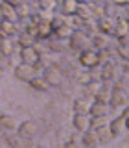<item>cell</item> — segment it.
<instances>
[{
	"label": "cell",
	"instance_id": "1",
	"mask_svg": "<svg viewBox=\"0 0 129 148\" xmlns=\"http://www.w3.org/2000/svg\"><path fill=\"white\" fill-rule=\"evenodd\" d=\"M37 71H39V63H37V65H24V63H20V65L15 67L13 74H15V78L20 80V82H30V80H33V78L37 76Z\"/></svg>",
	"mask_w": 129,
	"mask_h": 148
},
{
	"label": "cell",
	"instance_id": "2",
	"mask_svg": "<svg viewBox=\"0 0 129 148\" xmlns=\"http://www.w3.org/2000/svg\"><path fill=\"white\" fill-rule=\"evenodd\" d=\"M68 43H70V48L72 50H77V52H83L87 50V45L90 43V39L83 34L81 30H74L72 35L68 37Z\"/></svg>",
	"mask_w": 129,
	"mask_h": 148
},
{
	"label": "cell",
	"instance_id": "3",
	"mask_svg": "<svg viewBox=\"0 0 129 148\" xmlns=\"http://www.w3.org/2000/svg\"><path fill=\"white\" fill-rule=\"evenodd\" d=\"M41 78L46 82V85H48V87H55V85H59V83L63 82L61 71H59L55 65H50V67H46V69H44V76H41Z\"/></svg>",
	"mask_w": 129,
	"mask_h": 148
},
{
	"label": "cell",
	"instance_id": "4",
	"mask_svg": "<svg viewBox=\"0 0 129 148\" xmlns=\"http://www.w3.org/2000/svg\"><path fill=\"white\" fill-rule=\"evenodd\" d=\"M79 65H81V67H85L87 71H89V69L98 67V65H100L98 63V52H96V50H90V48L79 52Z\"/></svg>",
	"mask_w": 129,
	"mask_h": 148
},
{
	"label": "cell",
	"instance_id": "5",
	"mask_svg": "<svg viewBox=\"0 0 129 148\" xmlns=\"http://www.w3.org/2000/svg\"><path fill=\"white\" fill-rule=\"evenodd\" d=\"M20 59L24 65H37L41 59V54L35 46H30V48H20Z\"/></svg>",
	"mask_w": 129,
	"mask_h": 148
},
{
	"label": "cell",
	"instance_id": "6",
	"mask_svg": "<svg viewBox=\"0 0 129 148\" xmlns=\"http://www.w3.org/2000/svg\"><path fill=\"white\" fill-rule=\"evenodd\" d=\"M127 104V95L126 91H120V89H111V96H109V106L111 108H126Z\"/></svg>",
	"mask_w": 129,
	"mask_h": 148
},
{
	"label": "cell",
	"instance_id": "7",
	"mask_svg": "<svg viewBox=\"0 0 129 148\" xmlns=\"http://www.w3.org/2000/svg\"><path fill=\"white\" fill-rule=\"evenodd\" d=\"M37 132H39V128H37V124L33 120H24L18 126V137L20 139H31L37 135Z\"/></svg>",
	"mask_w": 129,
	"mask_h": 148
},
{
	"label": "cell",
	"instance_id": "8",
	"mask_svg": "<svg viewBox=\"0 0 129 148\" xmlns=\"http://www.w3.org/2000/svg\"><path fill=\"white\" fill-rule=\"evenodd\" d=\"M114 78H116V65H114L113 61L101 65V69H100V80L101 82H113Z\"/></svg>",
	"mask_w": 129,
	"mask_h": 148
},
{
	"label": "cell",
	"instance_id": "9",
	"mask_svg": "<svg viewBox=\"0 0 129 148\" xmlns=\"http://www.w3.org/2000/svg\"><path fill=\"white\" fill-rule=\"evenodd\" d=\"M107 128H109V132H111V137H118V135H122V133L126 132V120L116 117V119H113L107 124Z\"/></svg>",
	"mask_w": 129,
	"mask_h": 148
},
{
	"label": "cell",
	"instance_id": "10",
	"mask_svg": "<svg viewBox=\"0 0 129 148\" xmlns=\"http://www.w3.org/2000/svg\"><path fill=\"white\" fill-rule=\"evenodd\" d=\"M0 13H2V21L13 22V24H15V21L18 18L17 13H15L13 4H7V2H0Z\"/></svg>",
	"mask_w": 129,
	"mask_h": 148
},
{
	"label": "cell",
	"instance_id": "11",
	"mask_svg": "<svg viewBox=\"0 0 129 148\" xmlns=\"http://www.w3.org/2000/svg\"><path fill=\"white\" fill-rule=\"evenodd\" d=\"M96 26H98V34L103 35H111L114 32V21L111 17H103L100 21H96Z\"/></svg>",
	"mask_w": 129,
	"mask_h": 148
},
{
	"label": "cell",
	"instance_id": "12",
	"mask_svg": "<svg viewBox=\"0 0 129 148\" xmlns=\"http://www.w3.org/2000/svg\"><path fill=\"white\" fill-rule=\"evenodd\" d=\"M72 124H74V128H76L77 132H87V130H90V119H89V115H74Z\"/></svg>",
	"mask_w": 129,
	"mask_h": 148
},
{
	"label": "cell",
	"instance_id": "13",
	"mask_svg": "<svg viewBox=\"0 0 129 148\" xmlns=\"http://www.w3.org/2000/svg\"><path fill=\"white\" fill-rule=\"evenodd\" d=\"M100 87H101V83L100 82H90V83H87V85H83V100H92L96 96V92L100 91Z\"/></svg>",
	"mask_w": 129,
	"mask_h": 148
},
{
	"label": "cell",
	"instance_id": "14",
	"mask_svg": "<svg viewBox=\"0 0 129 148\" xmlns=\"http://www.w3.org/2000/svg\"><path fill=\"white\" fill-rule=\"evenodd\" d=\"M107 113H109L107 104H98V102H94V104L89 106V117H107Z\"/></svg>",
	"mask_w": 129,
	"mask_h": 148
},
{
	"label": "cell",
	"instance_id": "15",
	"mask_svg": "<svg viewBox=\"0 0 129 148\" xmlns=\"http://www.w3.org/2000/svg\"><path fill=\"white\" fill-rule=\"evenodd\" d=\"M114 35H116V39H124V37H127L129 34V26H127V21L126 18H116V22H114Z\"/></svg>",
	"mask_w": 129,
	"mask_h": 148
},
{
	"label": "cell",
	"instance_id": "16",
	"mask_svg": "<svg viewBox=\"0 0 129 148\" xmlns=\"http://www.w3.org/2000/svg\"><path fill=\"white\" fill-rule=\"evenodd\" d=\"M81 143H83V146L85 148H96L100 145V141H98V135L94 133V130H87L85 133H83V139H81Z\"/></svg>",
	"mask_w": 129,
	"mask_h": 148
},
{
	"label": "cell",
	"instance_id": "17",
	"mask_svg": "<svg viewBox=\"0 0 129 148\" xmlns=\"http://www.w3.org/2000/svg\"><path fill=\"white\" fill-rule=\"evenodd\" d=\"M52 35V26H50V18H43V21L37 24V37L41 39H48Z\"/></svg>",
	"mask_w": 129,
	"mask_h": 148
},
{
	"label": "cell",
	"instance_id": "18",
	"mask_svg": "<svg viewBox=\"0 0 129 148\" xmlns=\"http://www.w3.org/2000/svg\"><path fill=\"white\" fill-rule=\"evenodd\" d=\"M17 28L13 22H7V21H0V39H9L11 35H15Z\"/></svg>",
	"mask_w": 129,
	"mask_h": 148
},
{
	"label": "cell",
	"instance_id": "19",
	"mask_svg": "<svg viewBox=\"0 0 129 148\" xmlns=\"http://www.w3.org/2000/svg\"><path fill=\"white\" fill-rule=\"evenodd\" d=\"M72 26H68L67 22H64V24H61V26H57V28H54L52 30V34L57 37V39H68V37L72 35Z\"/></svg>",
	"mask_w": 129,
	"mask_h": 148
},
{
	"label": "cell",
	"instance_id": "20",
	"mask_svg": "<svg viewBox=\"0 0 129 148\" xmlns=\"http://www.w3.org/2000/svg\"><path fill=\"white\" fill-rule=\"evenodd\" d=\"M89 102L83 100V98H77L76 102L72 104V109H74V115H89Z\"/></svg>",
	"mask_w": 129,
	"mask_h": 148
},
{
	"label": "cell",
	"instance_id": "21",
	"mask_svg": "<svg viewBox=\"0 0 129 148\" xmlns=\"http://www.w3.org/2000/svg\"><path fill=\"white\" fill-rule=\"evenodd\" d=\"M74 17H77L81 22L92 21V15H90L89 6H87V4H77V9H76V13H74Z\"/></svg>",
	"mask_w": 129,
	"mask_h": 148
},
{
	"label": "cell",
	"instance_id": "22",
	"mask_svg": "<svg viewBox=\"0 0 129 148\" xmlns=\"http://www.w3.org/2000/svg\"><path fill=\"white\" fill-rule=\"evenodd\" d=\"M89 39H90V43L94 45L96 48H100V50H103V48L109 46V37L103 35V34H94L92 37H89Z\"/></svg>",
	"mask_w": 129,
	"mask_h": 148
},
{
	"label": "cell",
	"instance_id": "23",
	"mask_svg": "<svg viewBox=\"0 0 129 148\" xmlns=\"http://www.w3.org/2000/svg\"><path fill=\"white\" fill-rule=\"evenodd\" d=\"M15 128H17V122L11 115H6V113L0 115V130H15Z\"/></svg>",
	"mask_w": 129,
	"mask_h": 148
},
{
	"label": "cell",
	"instance_id": "24",
	"mask_svg": "<svg viewBox=\"0 0 129 148\" xmlns=\"http://www.w3.org/2000/svg\"><path fill=\"white\" fill-rule=\"evenodd\" d=\"M94 133L98 135V141L100 143H107L111 141V132H109V128H107V124H103V126H98V128H94Z\"/></svg>",
	"mask_w": 129,
	"mask_h": 148
},
{
	"label": "cell",
	"instance_id": "25",
	"mask_svg": "<svg viewBox=\"0 0 129 148\" xmlns=\"http://www.w3.org/2000/svg\"><path fill=\"white\" fill-rule=\"evenodd\" d=\"M15 52V45L11 43L9 39H2L0 41V54L4 56V58H9V56H13Z\"/></svg>",
	"mask_w": 129,
	"mask_h": 148
},
{
	"label": "cell",
	"instance_id": "26",
	"mask_svg": "<svg viewBox=\"0 0 129 148\" xmlns=\"http://www.w3.org/2000/svg\"><path fill=\"white\" fill-rule=\"evenodd\" d=\"M109 96H111V89H109V87H100V91L96 92V96H94V102L109 106Z\"/></svg>",
	"mask_w": 129,
	"mask_h": 148
},
{
	"label": "cell",
	"instance_id": "27",
	"mask_svg": "<svg viewBox=\"0 0 129 148\" xmlns=\"http://www.w3.org/2000/svg\"><path fill=\"white\" fill-rule=\"evenodd\" d=\"M28 83H30V87L35 89V91H48V85H46V82L41 76H35L33 80H30Z\"/></svg>",
	"mask_w": 129,
	"mask_h": 148
},
{
	"label": "cell",
	"instance_id": "28",
	"mask_svg": "<svg viewBox=\"0 0 129 148\" xmlns=\"http://www.w3.org/2000/svg\"><path fill=\"white\" fill-rule=\"evenodd\" d=\"M18 45H20L22 48H30V46L35 45V39L31 35H28L26 32H22V34L18 35Z\"/></svg>",
	"mask_w": 129,
	"mask_h": 148
},
{
	"label": "cell",
	"instance_id": "29",
	"mask_svg": "<svg viewBox=\"0 0 129 148\" xmlns=\"http://www.w3.org/2000/svg\"><path fill=\"white\" fill-rule=\"evenodd\" d=\"M76 9H77V2H74V0H67V2H63V17L74 15Z\"/></svg>",
	"mask_w": 129,
	"mask_h": 148
},
{
	"label": "cell",
	"instance_id": "30",
	"mask_svg": "<svg viewBox=\"0 0 129 148\" xmlns=\"http://www.w3.org/2000/svg\"><path fill=\"white\" fill-rule=\"evenodd\" d=\"M81 28L85 30L83 34H85L87 37H89V35L92 37L94 34H98V26H96V22H94V21H87V22H83V24H81Z\"/></svg>",
	"mask_w": 129,
	"mask_h": 148
},
{
	"label": "cell",
	"instance_id": "31",
	"mask_svg": "<svg viewBox=\"0 0 129 148\" xmlns=\"http://www.w3.org/2000/svg\"><path fill=\"white\" fill-rule=\"evenodd\" d=\"M111 61V50L109 48H103V50H100L98 52V63H109Z\"/></svg>",
	"mask_w": 129,
	"mask_h": 148
},
{
	"label": "cell",
	"instance_id": "32",
	"mask_svg": "<svg viewBox=\"0 0 129 148\" xmlns=\"http://www.w3.org/2000/svg\"><path fill=\"white\" fill-rule=\"evenodd\" d=\"M7 143H9V146H13V148H24V139H20L18 135L7 137Z\"/></svg>",
	"mask_w": 129,
	"mask_h": 148
},
{
	"label": "cell",
	"instance_id": "33",
	"mask_svg": "<svg viewBox=\"0 0 129 148\" xmlns=\"http://www.w3.org/2000/svg\"><path fill=\"white\" fill-rule=\"evenodd\" d=\"M15 13H17V17H28V13H30V9H28L26 4H15Z\"/></svg>",
	"mask_w": 129,
	"mask_h": 148
},
{
	"label": "cell",
	"instance_id": "34",
	"mask_svg": "<svg viewBox=\"0 0 129 148\" xmlns=\"http://www.w3.org/2000/svg\"><path fill=\"white\" fill-rule=\"evenodd\" d=\"M107 117H92L90 119V126L98 128V126H103V124H107V120H105Z\"/></svg>",
	"mask_w": 129,
	"mask_h": 148
},
{
	"label": "cell",
	"instance_id": "35",
	"mask_svg": "<svg viewBox=\"0 0 129 148\" xmlns=\"http://www.w3.org/2000/svg\"><path fill=\"white\" fill-rule=\"evenodd\" d=\"M77 82H79V83H83V85H87V83H90L92 80H90V74L89 72H79V74H77Z\"/></svg>",
	"mask_w": 129,
	"mask_h": 148
},
{
	"label": "cell",
	"instance_id": "36",
	"mask_svg": "<svg viewBox=\"0 0 129 148\" xmlns=\"http://www.w3.org/2000/svg\"><path fill=\"white\" fill-rule=\"evenodd\" d=\"M116 52L122 56V59H129V54H127V45H116Z\"/></svg>",
	"mask_w": 129,
	"mask_h": 148
},
{
	"label": "cell",
	"instance_id": "37",
	"mask_svg": "<svg viewBox=\"0 0 129 148\" xmlns=\"http://www.w3.org/2000/svg\"><path fill=\"white\" fill-rule=\"evenodd\" d=\"M24 32H26L28 35H31V37H33V39H35V37H37V26H33V24H28Z\"/></svg>",
	"mask_w": 129,
	"mask_h": 148
},
{
	"label": "cell",
	"instance_id": "38",
	"mask_svg": "<svg viewBox=\"0 0 129 148\" xmlns=\"http://www.w3.org/2000/svg\"><path fill=\"white\" fill-rule=\"evenodd\" d=\"M54 6H55V2H41V4H39L41 9H52Z\"/></svg>",
	"mask_w": 129,
	"mask_h": 148
},
{
	"label": "cell",
	"instance_id": "39",
	"mask_svg": "<svg viewBox=\"0 0 129 148\" xmlns=\"http://www.w3.org/2000/svg\"><path fill=\"white\" fill-rule=\"evenodd\" d=\"M64 148H79V146H77V143H76V141H68L67 145H64Z\"/></svg>",
	"mask_w": 129,
	"mask_h": 148
},
{
	"label": "cell",
	"instance_id": "40",
	"mask_svg": "<svg viewBox=\"0 0 129 148\" xmlns=\"http://www.w3.org/2000/svg\"><path fill=\"white\" fill-rule=\"evenodd\" d=\"M2 74H4V65L0 63V76H2Z\"/></svg>",
	"mask_w": 129,
	"mask_h": 148
},
{
	"label": "cell",
	"instance_id": "41",
	"mask_svg": "<svg viewBox=\"0 0 129 148\" xmlns=\"http://www.w3.org/2000/svg\"><path fill=\"white\" fill-rule=\"evenodd\" d=\"M37 148H48V146H46V145H39V146H37Z\"/></svg>",
	"mask_w": 129,
	"mask_h": 148
},
{
	"label": "cell",
	"instance_id": "42",
	"mask_svg": "<svg viewBox=\"0 0 129 148\" xmlns=\"http://www.w3.org/2000/svg\"><path fill=\"white\" fill-rule=\"evenodd\" d=\"M0 21H2V13H0Z\"/></svg>",
	"mask_w": 129,
	"mask_h": 148
}]
</instances>
